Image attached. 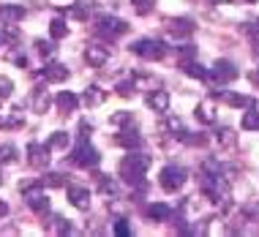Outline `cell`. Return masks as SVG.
I'll use <instances>...</instances> for the list:
<instances>
[{
	"mask_svg": "<svg viewBox=\"0 0 259 237\" xmlns=\"http://www.w3.org/2000/svg\"><path fill=\"white\" fill-rule=\"evenodd\" d=\"M145 169H148V158L145 156H128L123 161V166H120V175L125 180H139Z\"/></svg>",
	"mask_w": 259,
	"mask_h": 237,
	"instance_id": "6da1fadb",
	"label": "cell"
},
{
	"mask_svg": "<svg viewBox=\"0 0 259 237\" xmlns=\"http://www.w3.org/2000/svg\"><path fill=\"white\" fill-rule=\"evenodd\" d=\"M186 180V172L178 169V166H166L164 172H161V185L166 188V191H178L180 185H183Z\"/></svg>",
	"mask_w": 259,
	"mask_h": 237,
	"instance_id": "7a4b0ae2",
	"label": "cell"
},
{
	"mask_svg": "<svg viewBox=\"0 0 259 237\" xmlns=\"http://www.w3.org/2000/svg\"><path fill=\"white\" fill-rule=\"evenodd\" d=\"M74 164H82V166H93V164H99V153H96L93 148H90L88 142H82L79 148H76V153H74Z\"/></svg>",
	"mask_w": 259,
	"mask_h": 237,
	"instance_id": "3957f363",
	"label": "cell"
},
{
	"mask_svg": "<svg viewBox=\"0 0 259 237\" xmlns=\"http://www.w3.org/2000/svg\"><path fill=\"white\" fill-rule=\"evenodd\" d=\"M134 52L142 55V58H148V60H156V58H161V55H164V50H161L158 41H150V38L139 41V44L134 46Z\"/></svg>",
	"mask_w": 259,
	"mask_h": 237,
	"instance_id": "277c9868",
	"label": "cell"
},
{
	"mask_svg": "<svg viewBox=\"0 0 259 237\" xmlns=\"http://www.w3.org/2000/svg\"><path fill=\"white\" fill-rule=\"evenodd\" d=\"M68 199H71V205L79 207V210H88V207H90V194L85 191V188L71 185V188H68Z\"/></svg>",
	"mask_w": 259,
	"mask_h": 237,
	"instance_id": "5b68a950",
	"label": "cell"
},
{
	"mask_svg": "<svg viewBox=\"0 0 259 237\" xmlns=\"http://www.w3.org/2000/svg\"><path fill=\"white\" fill-rule=\"evenodd\" d=\"M85 58L90 66H96V68H101L104 63L109 60V50H104V46H88V52H85Z\"/></svg>",
	"mask_w": 259,
	"mask_h": 237,
	"instance_id": "8992f818",
	"label": "cell"
},
{
	"mask_svg": "<svg viewBox=\"0 0 259 237\" xmlns=\"http://www.w3.org/2000/svg\"><path fill=\"white\" fill-rule=\"evenodd\" d=\"M30 164L33 166H44L47 161H50V148L47 145H30Z\"/></svg>",
	"mask_w": 259,
	"mask_h": 237,
	"instance_id": "52a82bcc",
	"label": "cell"
},
{
	"mask_svg": "<svg viewBox=\"0 0 259 237\" xmlns=\"http://www.w3.org/2000/svg\"><path fill=\"white\" fill-rule=\"evenodd\" d=\"M99 30H101V33H112V36H120V33H125L128 27H125L123 19H101Z\"/></svg>",
	"mask_w": 259,
	"mask_h": 237,
	"instance_id": "ba28073f",
	"label": "cell"
},
{
	"mask_svg": "<svg viewBox=\"0 0 259 237\" xmlns=\"http://www.w3.org/2000/svg\"><path fill=\"white\" fill-rule=\"evenodd\" d=\"M22 17H25V9H17V6H6V9H0V19H3L6 25H17Z\"/></svg>",
	"mask_w": 259,
	"mask_h": 237,
	"instance_id": "9c48e42d",
	"label": "cell"
},
{
	"mask_svg": "<svg viewBox=\"0 0 259 237\" xmlns=\"http://www.w3.org/2000/svg\"><path fill=\"white\" fill-rule=\"evenodd\" d=\"M44 76H47V82H63L68 76V68H63L60 63H52V66H47Z\"/></svg>",
	"mask_w": 259,
	"mask_h": 237,
	"instance_id": "30bf717a",
	"label": "cell"
},
{
	"mask_svg": "<svg viewBox=\"0 0 259 237\" xmlns=\"http://www.w3.org/2000/svg\"><path fill=\"white\" fill-rule=\"evenodd\" d=\"M27 205H30L33 207V210H47V207H50V202H47V197H44V194H41V191H27Z\"/></svg>",
	"mask_w": 259,
	"mask_h": 237,
	"instance_id": "8fae6325",
	"label": "cell"
},
{
	"mask_svg": "<svg viewBox=\"0 0 259 237\" xmlns=\"http://www.w3.org/2000/svg\"><path fill=\"white\" fill-rule=\"evenodd\" d=\"M148 104L153 109H158V112H166V107H169V96H166L164 90H158V93H153L148 99Z\"/></svg>",
	"mask_w": 259,
	"mask_h": 237,
	"instance_id": "7c38bea8",
	"label": "cell"
},
{
	"mask_svg": "<svg viewBox=\"0 0 259 237\" xmlns=\"http://www.w3.org/2000/svg\"><path fill=\"white\" fill-rule=\"evenodd\" d=\"M50 93H47V90H38L36 93V99H33V109H36V112H47V109H50Z\"/></svg>",
	"mask_w": 259,
	"mask_h": 237,
	"instance_id": "4fadbf2b",
	"label": "cell"
},
{
	"mask_svg": "<svg viewBox=\"0 0 259 237\" xmlns=\"http://www.w3.org/2000/svg\"><path fill=\"white\" fill-rule=\"evenodd\" d=\"M58 107H60V112H71V109L76 107V96L74 93H63L58 99Z\"/></svg>",
	"mask_w": 259,
	"mask_h": 237,
	"instance_id": "5bb4252c",
	"label": "cell"
},
{
	"mask_svg": "<svg viewBox=\"0 0 259 237\" xmlns=\"http://www.w3.org/2000/svg\"><path fill=\"white\" fill-rule=\"evenodd\" d=\"M115 142H117V145H123V148H134V145H139V136H137V134H131V131H125V134L115 136Z\"/></svg>",
	"mask_w": 259,
	"mask_h": 237,
	"instance_id": "9a60e30c",
	"label": "cell"
},
{
	"mask_svg": "<svg viewBox=\"0 0 259 237\" xmlns=\"http://www.w3.org/2000/svg\"><path fill=\"white\" fill-rule=\"evenodd\" d=\"M50 33H52V38H63V36H68V27H66V22L55 19L52 27H50Z\"/></svg>",
	"mask_w": 259,
	"mask_h": 237,
	"instance_id": "2e32d148",
	"label": "cell"
},
{
	"mask_svg": "<svg viewBox=\"0 0 259 237\" xmlns=\"http://www.w3.org/2000/svg\"><path fill=\"white\" fill-rule=\"evenodd\" d=\"M85 101H88V104H101V101H104V93H101L99 87H88Z\"/></svg>",
	"mask_w": 259,
	"mask_h": 237,
	"instance_id": "e0dca14e",
	"label": "cell"
},
{
	"mask_svg": "<svg viewBox=\"0 0 259 237\" xmlns=\"http://www.w3.org/2000/svg\"><path fill=\"white\" fill-rule=\"evenodd\" d=\"M66 145H68V134H55L52 139H50V145H47V148H66Z\"/></svg>",
	"mask_w": 259,
	"mask_h": 237,
	"instance_id": "ac0fdd59",
	"label": "cell"
},
{
	"mask_svg": "<svg viewBox=\"0 0 259 237\" xmlns=\"http://www.w3.org/2000/svg\"><path fill=\"white\" fill-rule=\"evenodd\" d=\"M243 125L246 128H259V115H246L243 117Z\"/></svg>",
	"mask_w": 259,
	"mask_h": 237,
	"instance_id": "d6986e66",
	"label": "cell"
},
{
	"mask_svg": "<svg viewBox=\"0 0 259 237\" xmlns=\"http://www.w3.org/2000/svg\"><path fill=\"white\" fill-rule=\"evenodd\" d=\"M123 123H128V112H117L112 117V125H123Z\"/></svg>",
	"mask_w": 259,
	"mask_h": 237,
	"instance_id": "ffe728a7",
	"label": "cell"
},
{
	"mask_svg": "<svg viewBox=\"0 0 259 237\" xmlns=\"http://www.w3.org/2000/svg\"><path fill=\"white\" fill-rule=\"evenodd\" d=\"M150 215H153V218H156V215L161 218V215H166V207H164V205H153V207H150Z\"/></svg>",
	"mask_w": 259,
	"mask_h": 237,
	"instance_id": "44dd1931",
	"label": "cell"
},
{
	"mask_svg": "<svg viewBox=\"0 0 259 237\" xmlns=\"http://www.w3.org/2000/svg\"><path fill=\"white\" fill-rule=\"evenodd\" d=\"M9 93H11V82H9V79H0V96L6 99Z\"/></svg>",
	"mask_w": 259,
	"mask_h": 237,
	"instance_id": "7402d4cb",
	"label": "cell"
},
{
	"mask_svg": "<svg viewBox=\"0 0 259 237\" xmlns=\"http://www.w3.org/2000/svg\"><path fill=\"white\" fill-rule=\"evenodd\" d=\"M115 232H117V234H128V226H125V224H117Z\"/></svg>",
	"mask_w": 259,
	"mask_h": 237,
	"instance_id": "603a6c76",
	"label": "cell"
},
{
	"mask_svg": "<svg viewBox=\"0 0 259 237\" xmlns=\"http://www.w3.org/2000/svg\"><path fill=\"white\" fill-rule=\"evenodd\" d=\"M137 6H139V11H148V6H150V0H137Z\"/></svg>",
	"mask_w": 259,
	"mask_h": 237,
	"instance_id": "cb8c5ba5",
	"label": "cell"
},
{
	"mask_svg": "<svg viewBox=\"0 0 259 237\" xmlns=\"http://www.w3.org/2000/svg\"><path fill=\"white\" fill-rule=\"evenodd\" d=\"M9 213V205H6V202H0V215H6Z\"/></svg>",
	"mask_w": 259,
	"mask_h": 237,
	"instance_id": "d4e9b609",
	"label": "cell"
}]
</instances>
